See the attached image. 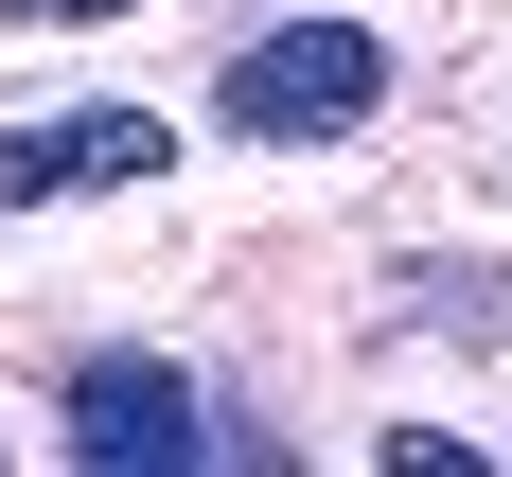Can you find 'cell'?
<instances>
[{
  "mask_svg": "<svg viewBox=\"0 0 512 477\" xmlns=\"http://www.w3.org/2000/svg\"><path fill=\"white\" fill-rule=\"evenodd\" d=\"M371 106H389V36L371 18H283L212 71V124L230 142H354Z\"/></svg>",
  "mask_w": 512,
  "mask_h": 477,
  "instance_id": "obj_1",
  "label": "cell"
},
{
  "mask_svg": "<svg viewBox=\"0 0 512 477\" xmlns=\"http://www.w3.org/2000/svg\"><path fill=\"white\" fill-rule=\"evenodd\" d=\"M177 124L159 106H53V124H0V212H53V195H142Z\"/></svg>",
  "mask_w": 512,
  "mask_h": 477,
  "instance_id": "obj_2",
  "label": "cell"
},
{
  "mask_svg": "<svg viewBox=\"0 0 512 477\" xmlns=\"http://www.w3.org/2000/svg\"><path fill=\"white\" fill-rule=\"evenodd\" d=\"M53 442H71V460H195L212 424H195V389H177V354H71Z\"/></svg>",
  "mask_w": 512,
  "mask_h": 477,
  "instance_id": "obj_3",
  "label": "cell"
},
{
  "mask_svg": "<svg viewBox=\"0 0 512 477\" xmlns=\"http://www.w3.org/2000/svg\"><path fill=\"white\" fill-rule=\"evenodd\" d=\"M371 460H389V477H495V442H460V424H389Z\"/></svg>",
  "mask_w": 512,
  "mask_h": 477,
  "instance_id": "obj_4",
  "label": "cell"
},
{
  "mask_svg": "<svg viewBox=\"0 0 512 477\" xmlns=\"http://www.w3.org/2000/svg\"><path fill=\"white\" fill-rule=\"evenodd\" d=\"M18 36H106V18H142V0H0Z\"/></svg>",
  "mask_w": 512,
  "mask_h": 477,
  "instance_id": "obj_5",
  "label": "cell"
}]
</instances>
